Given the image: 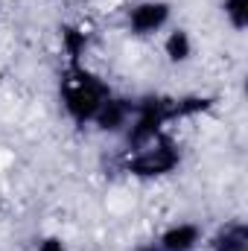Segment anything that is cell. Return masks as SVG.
I'll return each instance as SVG.
<instances>
[{
    "label": "cell",
    "instance_id": "6",
    "mask_svg": "<svg viewBox=\"0 0 248 251\" xmlns=\"http://www.w3.org/2000/svg\"><path fill=\"white\" fill-rule=\"evenodd\" d=\"M193 38L184 26H173L167 35H164V56L170 64H187L193 59Z\"/></svg>",
    "mask_w": 248,
    "mask_h": 251
},
{
    "label": "cell",
    "instance_id": "11",
    "mask_svg": "<svg viewBox=\"0 0 248 251\" xmlns=\"http://www.w3.org/2000/svg\"><path fill=\"white\" fill-rule=\"evenodd\" d=\"M134 251H161V249H158L155 243H146V246H137V249H134Z\"/></svg>",
    "mask_w": 248,
    "mask_h": 251
},
{
    "label": "cell",
    "instance_id": "7",
    "mask_svg": "<svg viewBox=\"0 0 248 251\" xmlns=\"http://www.w3.org/2000/svg\"><path fill=\"white\" fill-rule=\"evenodd\" d=\"M213 251H248V228L243 222H231L225 225L213 240H210Z\"/></svg>",
    "mask_w": 248,
    "mask_h": 251
},
{
    "label": "cell",
    "instance_id": "3",
    "mask_svg": "<svg viewBox=\"0 0 248 251\" xmlns=\"http://www.w3.org/2000/svg\"><path fill=\"white\" fill-rule=\"evenodd\" d=\"M173 21L170 0H137L125 9V26L134 38H152L164 32Z\"/></svg>",
    "mask_w": 248,
    "mask_h": 251
},
{
    "label": "cell",
    "instance_id": "1",
    "mask_svg": "<svg viewBox=\"0 0 248 251\" xmlns=\"http://www.w3.org/2000/svg\"><path fill=\"white\" fill-rule=\"evenodd\" d=\"M111 94V85L82 62H67L59 79V102L73 126H94L99 108Z\"/></svg>",
    "mask_w": 248,
    "mask_h": 251
},
{
    "label": "cell",
    "instance_id": "10",
    "mask_svg": "<svg viewBox=\"0 0 248 251\" xmlns=\"http://www.w3.org/2000/svg\"><path fill=\"white\" fill-rule=\"evenodd\" d=\"M35 251H70V249L64 246L62 237H44V240L35 246Z\"/></svg>",
    "mask_w": 248,
    "mask_h": 251
},
{
    "label": "cell",
    "instance_id": "9",
    "mask_svg": "<svg viewBox=\"0 0 248 251\" xmlns=\"http://www.w3.org/2000/svg\"><path fill=\"white\" fill-rule=\"evenodd\" d=\"M222 15L234 32H246L248 26V0H222Z\"/></svg>",
    "mask_w": 248,
    "mask_h": 251
},
{
    "label": "cell",
    "instance_id": "2",
    "mask_svg": "<svg viewBox=\"0 0 248 251\" xmlns=\"http://www.w3.org/2000/svg\"><path fill=\"white\" fill-rule=\"evenodd\" d=\"M178 164H181V149L167 131L140 146H131L125 155V173L134 178H164L175 173Z\"/></svg>",
    "mask_w": 248,
    "mask_h": 251
},
{
    "label": "cell",
    "instance_id": "4",
    "mask_svg": "<svg viewBox=\"0 0 248 251\" xmlns=\"http://www.w3.org/2000/svg\"><path fill=\"white\" fill-rule=\"evenodd\" d=\"M131 111H134V100L128 97H108L105 105L99 108L94 126L102 131V134H125V128L131 123Z\"/></svg>",
    "mask_w": 248,
    "mask_h": 251
},
{
    "label": "cell",
    "instance_id": "5",
    "mask_svg": "<svg viewBox=\"0 0 248 251\" xmlns=\"http://www.w3.org/2000/svg\"><path fill=\"white\" fill-rule=\"evenodd\" d=\"M201 240H204V231L198 222H173L161 231L155 246L161 251H196Z\"/></svg>",
    "mask_w": 248,
    "mask_h": 251
},
{
    "label": "cell",
    "instance_id": "8",
    "mask_svg": "<svg viewBox=\"0 0 248 251\" xmlns=\"http://www.w3.org/2000/svg\"><path fill=\"white\" fill-rule=\"evenodd\" d=\"M59 38H62L64 53H67V62H82V56L88 50V32L76 24H67V26H62Z\"/></svg>",
    "mask_w": 248,
    "mask_h": 251
}]
</instances>
